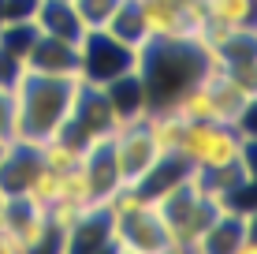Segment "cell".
Masks as SVG:
<instances>
[{"mask_svg":"<svg viewBox=\"0 0 257 254\" xmlns=\"http://www.w3.org/2000/svg\"><path fill=\"white\" fill-rule=\"evenodd\" d=\"M82 78H52L23 67V78L12 90V142H45L67 127L75 112Z\"/></svg>","mask_w":257,"mask_h":254,"instance_id":"1","label":"cell"},{"mask_svg":"<svg viewBox=\"0 0 257 254\" xmlns=\"http://www.w3.org/2000/svg\"><path fill=\"white\" fill-rule=\"evenodd\" d=\"M175 153L201 172L235 168L242 161H253V135H246L238 124H220V120H198L183 124Z\"/></svg>","mask_w":257,"mask_h":254,"instance_id":"2","label":"cell"},{"mask_svg":"<svg viewBox=\"0 0 257 254\" xmlns=\"http://www.w3.org/2000/svg\"><path fill=\"white\" fill-rule=\"evenodd\" d=\"M138 71V49L108 30H86L78 38V78L90 86H108L112 78Z\"/></svg>","mask_w":257,"mask_h":254,"instance_id":"3","label":"cell"},{"mask_svg":"<svg viewBox=\"0 0 257 254\" xmlns=\"http://www.w3.org/2000/svg\"><path fill=\"white\" fill-rule=\"evenodd\" d=\"M26 71L34 75H52V78H78V41H64V38H49L38 34L30 52L23 60Z\"/></svg>","mask_w":257,"mask_h":254,"instance_id":"4","label":"cell"},{"mask_svg":"<svg viewBox=\"0 0 257 254\" xmlns=\"http://www.w3.org/2000/svg\"><path fill=\"white\" fill-rule=\"evenodd\" d=\"M34 26H38V34L64 38V41H78L86 34V26H82V19H78L71 0H38V8H34Z\"/></svg>","mask_w":257,"mask_h":254,"instance_id":"5","label":"cell"},{"mask_svg":"<svg viewBox=\"0 0 257 254\" xmlns=\"http://www.w3.org/2000/svg\"><path fill=\"white\" fill-rule=\"evenodd\" d=\"M205 19L231 26V30H253V0H201Z\"/></svg>","mask_w":257,"mask_h":254,"instance_id":"6","label":"cell"},{"mask_svg":"<svg viewBox=\"0 0 257 254\" xmlns=\"http://www.w3.org/2000/svg\"><path fill=\"white\" fill-rule=\"evenodd\" d=\"M71 4H75V12H78L86 30H104L119 0H71Z\"/></svg>","mask_w":257,"mask_h":254,"instance_id":"7","label":"cell"},{"mask_svg":"<svg viewBox=\"0 0 257 254\" xmlns=\"http://www.w3.org/2000/svg\"><path fill=\"white\" fill-rule=\"evenodd\" d=\"M0 138L12 142V94H0Z\"/></svg>","mask_w":257,"mask_h":254,"instance_id":"8","label":"cell"},{"mask_svg":"<svg viewBox=\"0 0 257 254\" xmlns=\"http://www.w3.org/2000/svg\"><path fill=\"white\" fill-rule=\"evenodd\" d=\"M8 146H12V142H8V138H0V161H4V153H8Z\"/></svg>","mask_w":257,"mask_h":254,"instance_id":"9","label":"cell"},{"mask_svg":"<svg viewBox=\"0 0 257 254\" xmlns=\"http://www.w3.org/2000/svg\"><path fill=\"white\" fill-rule=\"evenodd\" d=\"M4 202H8V195H4V191H0V206H4Z\"/></svg>","mask_w":257,"mask_h":254,"instance_id":"10","label":"cell"}]
</instances>
